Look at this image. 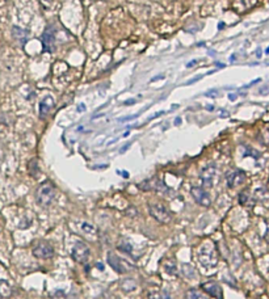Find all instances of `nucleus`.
Instances as JSON below:
<instances>
[{
	"label": "nucleus",
	"instance_id": "79ce46f5",
	"mask_svg": "<svg viewBox=\"0 0 269 299\" xmlns=\"http://www.w3.org/2000/svg\"><path fill=\"white\" fill-rule=\"evenodd\" d=\"M265 54H269V47H268V49L265 50Z\"/></svg>",
	"mask_w": 269,
	"mask_h": 299
},
{
	"label": "nucleus",
	"instance_id": "39448f33",
	"mask_svg": "<svg viewBox=\"0 0 269 299\" xmlns=\"http://www.w3.org/2000/svg\"><path fill=\"white\" fill-rule=\"evenodd\" d=\"M91 256V249L89 247L83 243V241H76L72 245L71 249V257L74 261H76L78 264H85L88 260H89Z\"/></svg>",
	"mask_w": 269,
	"mask_h": 299
},
{
	"label": "nucleus",
	"instance_id": "a878e982",
	"mask_svg": "<svg viewBox=\"0 0 269 299\" xmlns=\"http://www.w3.org/2000/svg\"><path fill=\"white\" fill-rule=\"evenodd\" d=\"M139 117V114H133V116H127V117H122V118H118V122H125V121H129V120H134V118Z\"/></svg>",
	"mask_w": 269,
	"mask_h": 299
},
{
	"label": "nucleus",
	"instance_id": "7c9ffc66",
	"mask_svg": "<svg viewBox=\"0 0 269 299\" xmlns=\"http://www.w3.org/2000/svg\"><path fill=\"white\" fill-rule=\"evenodd\" d=\"M173 124H175V126H179V125H181V118H180V117H177V118H176V120H175V122H173Z\"/></svg>",
	"mask_w": 269,
	"mask_h": 299
},
{
	"label": "nucleus",
	"instance_id": "1a4fd4ad",
	"mask_svg": "<svg viewBox=\"0 0 269 299\" xmlns=\"http://www.w3.org/2000/svg\"><path fill=\"white\" fill-rule=\"evenodd\" d=\"M217 173H218V171H217V168H215L214 165L206 167V168L202 171V173H201L202 185H204L205 188H209V189L213 188L214 184H215V180H217Z\"/></svg>",
	"mask_w": 269,
	"mask_h": 299
},
{
	"label": "nucleus",
	"instance_id": "412c9836",
	"mask_svg": "<svg viewBox=\"0 0 269 299\" xmlns=\"http://www.w3.org/2000/svg\"><path fill=\"white\" fill-rule=\"evenodd\" d=\"M80 228L85 234H89V235H96L97 234V227L93 226V224L88 223V222H82L80 223Z\"/></svg>",
	"mask_w": 269,
	"mask_h": 299
},
{
	"label": "nucleus",
	"instance_id": "ddd939ff",
	"mask_svg": "<svg viewBox=\"0 0 269 299\" xmlns=\"http://www.w3.org/2000/svg\"><path fill=\"white\" fill-rule=\"evenodd\" d=\"M257 0H235L232 3V9L236 13H244L256 5Z\"/></svg>",
	"mask_w": 269,
	"mask_h": 299
},
{
	"label": "nucleus",
	"instance_id": "473e14b6",
	"mask_svg": "<svg viewBox=\"0 0 269 299\" xmlns=\"http://www.w3.org/2000/svg\"><path fill=\"white\" fill-rule=\"evenodd\" d=\"M129 147H130V143H127V144H126V146H123V147L121 148V152H125V151H126V150H127V148H129Z\"/></svg>",
	"mask_w": 269,
	"mask_h": 299
},
{
	"label": "nucleus",
	"instance_id": "e433bc0d",
	"mask_svg": "<svg viewBox=\"0 0 269 299\" xmlns=\"http://www.w3.org/2000/svg\"><path fill=\"white\" fill-rule=\"evenodd\" d=\"M135 103V100H131V101H126L125 103V105H131V104H134Z\"/></svg>",
	"mask_w": 269,
	"mask_h": 299
},
{
	"label": "nucleus",
	"instance_id": "aec40b11",
	"mask_svg": "<svg viewBox=\"0 0 269 299\" xmlns=\"http://www.w3.org/2000/svg\"><path fill=\"white\" fill-rule=\"evenodd\" d=\"M148 299H171V295L167 290H162V291H150Z\"/></svg>",
	"mask_w": 269,
	"mask_h": 299
},
{
	"label": "nucleus",
	"instance_id": "c756f323",
	"mask_svg": "<svg viewBox=\"0 0 269 299\" xmlns=\"http://www.w3.org/2000/svg\"><path fill=\"white\" fill-rule=\"evenodd\" d=\"M78 112H79V113L85 112V105H84V104H79V105H78Z\"/></svg>",
	"mask_w": 269,
	"mask_h": 299
},
{
	"label": "nucleus",
	"instance_id": "c9c22d12",
	"mask_svg": "<svg viewBox=\"0 0 269 299\" xmlns=\"http://www.w3.org/2000/svg\"><path fill=\"white\" fill-rule=\"evenodd\" d=\"M206 109H208V110H209V112H213V109H214V106H213V105H208V106H206Z\"/></svg>",
	"mask_w": 269,
	"mask_h": 299
},
{
	"label": "nucleus",
	"instance_id": "f03ea898",
	"mask_svg": "<svg viewBox=\"0 0 269 299\" xmlns=\"http://www.w3.org/2000/svg\"><path fill=\"white\" fill-rule=\"evenodd\" d=\"M55 198V188L50 181H45L38 186L36 192V201L41 206H49Z\"/></svg>",
	"mask_w": 269,
	"mask_h": 299
},
{
	"label": "nucleus",
	"instance_id": "423d86ee",
	"mask_svg": "<svg viewBox=\"0 0 269 299\" xmlns=\"http://www.w3.org/2000/svg\"><path fill=\"white\" fill-rule=\"evenodd\" d=\"M32 252H33L34 257L42 258V260H47V258H51L54 256V248H53V245L49 241H45V240L37 241L34 244Z\"/></svg>",
	"mask_w": 269,
	"mask_h": 299
},
{
	"label": "nucleus",
	"instance_id": "a19ab883",
	"mask_svg": "<svg viewBox=\"0 0 269 299\" xmlns=\"http://www.w3.org/2000/svg\"><path fill=\"white\" fill-rule=\"evenodd\" d=\"M196 62H197V60H193V62H191V63H189V64H188V67H191V66H193V64H194Z\"/></svg>",
	"mask_w": 269,
	"mask_h": 299
},
{
	"label": "nucleus",
	"instance_id": "dca6fc26",
	"mask_svg": "<svg viewBox=\"0 0 269 299\" xmlns=\"http://www.w3.org/2000/svg\"><path fill=\"white\" fill-rule=\"evenodd\" d=\"M164 270L171 277H175L177 274V265H176V261L173 258H167L164 261Z\"/></svg>",
	"mask_w": 269,
	"mask_h": 299
},
{
	"label": "nucleus",
	"instance_id": "bb28decb",
	"mask_svg": "<svg viewBox=\"0 0 269 299\" xmlns=\"http://www.w3.org/2000/svg\"><path fill=\"white\" fill-rule=\"evenodd\" d=\"M219 92L217 89H211V91H208L205 93V96H209V97H215V96H218Z\"/></svg>",
	"mask_w": 269,
	"mask_h": 299
},
{
	"label": "nucleus",
	"instance_id": "72a5a7b5",
	"mask_svg": "<svg viewBox=\"0 0 269 299\" xmlns=\"http://www.w3.org/2000/svg\"><path fill=\"white\" fill-rule=\"evenodd\" d=\"M228 99H230L231 101H235V99H236V95H234V93H231V95H228Z\"/></svg>",
	"mask_w": 269,
	"mask_h": 299
},
{
	"label": "nucleus",
	"instance_id": "6e6552de",
	"mask_svg": "<svg viewBox=\"0 0 269 299\" xmlns=\"http://www.w3.org/2000/svg\"><path fill=\"white\" fill-rule=\"evenodd\" d=\"M191 194H192V197L194 198V201L197 202L198 205L204 206V207H209V206L211 205V198H210L209 193L206 192L204 188H201V186H192Z\"/></svg>",
	"mask_w": 269,
	"mask_h": 299
},
{
	"label": "nucleus",
	"instance_id": "9d476101",
	"mask_svg": "<svg viewBox=\"0 0 269 299\" xmlns=\"http://www.w3.org/2000/svg\"><path fill=\"white\" fill-rule=\"evenodd\" d=\"M226 180H227V186L228 188H236L242 185L245 181V173L243 171H231L226 175Z\"/></svg>",
	"mask_w": 269,
	"mask_h": 299
},
{
	"label": "nucleus",
	"instance_id": "4c0bfd02",
	"mask_svg": "<svg viewBox=\"0 0 269 299\" xmlns=\"http://www.w3.org/2000/svg\"><path fill=\"white\" fill-rule=\"evenodd\" d=\"M223 28H224V24H223V23H220V24L218 25V29H223Z\"/></svg>",
	"mask_w": 269,
	"mask_h": 299
},
{
	"label": "nucleus",
	"instance_id": "f257e3e1",
	"mask_svg": "<svg viewBox=\"0 0 269 299\" xmlns=\"http://www.w3.org/2000/svg\"><path fill=\"white\" fill-rule=\"evenodd\" d=\"M197 258L205 268H214L218 264V253L211 240L204 241L197 249Z\"/></svg>",
	"mask_w": 269,
	"mask_h": 299
},
{
	"label": "nucleus",
	"instance_id": "ea45409f",
	"mask_svg": "<svg viewBox=\"0 0 269 299\" xmlns=\"http://www.w3.org/2000/svg\"><path fill=\"white\" fill-rule=\"evenodd\" d=\"M97 268H99L100 270H104V268H103V265H101V264H97Z\"/></svg>",
	"mask_w": 269,
	"mask_h": 299
},
{
	"label": "nucleus",
	"instance_id": "cd10ccee",
	"mask_svg": "<svg viewBox=\"0 0 269 299\" xmlns=\"http://www.w3.org/2000/svg\"><path fill=\"white\" fill-rule=\"evenodd\" d=\"M259 93H260V95H263V96H265V95H268V93H269V87H268V85H264L263 88H260V91H259Z\"/></svg>",
	"mask_w": 269,
	"mask_h": 299
},
{
	"label": "nucleus",
	"instance_id": "393cba45",
	"mask_svg": "<svg viewBox=\"0 0 269 299\" xmlns=\"http://www.w3.org/2000/svg\"><path fill=\"white\" fill-rule=\"evenodd\" d=\"M248 198H249L248 192H243L240 194V197H239V202L242 205H248Z\"/></svg>",
	"mask_w": 269,
	"mask_h": 299
},
{
	"label": "nucleus",
	"instance_id": "0eeeda50",
	"mask_svg": "<svg viewBox=\"0 0 269 299\" xmlns=\"http://www.w3.org/2000/svg\"><path fill=\"white\" fill-rule=\"evenodd\" d=\"M138 188L140 190L143 192H150V190H155V192H159V193H163V192H167L168 188H165L164 182L160 181L158 177H152V178H148L146 181L140 182Z\"/></svg>",
	"mask_w": 269,
	"mask_h": 299
},
{
	"label": "nucleus",
	"instance_id": "f704fd0d",
	"mask_svg": "<svg viewBox=\"0 0 269 299\" xmlns=\"http://www.w3.org/2000/svg\"><path fill=\"white\" fill-rule=\"evenodd\" d=\"M256 55H257V58H260V56H261V49H257L256 50Z\"/></svg>",
	"mask_w": 269,
	"mask_h": 299
},
{
	"label": "nucleus",
	"instance_id": "9b49d317",
	"mask_svg": "<svg viewBox=\"0 0 269 299\" xmlns=\"http://www.w3.org/2000/svg\"><path fill=\"white\" fill-rule=\"evenodd\" d=\"M201 290L205 294H208L209 297L222 299V287L219 286V283L214 282V281H209V282H204L201 285Z\"/></svg>",
	"mask_w": 269,
	"mask_h": 299
},
{
	"label": "nucleus",
	"instance_id": "4468645a",
	"mask_svg": "<svg viewBox=\"0 0 269 299\" xmlns=\"http://www.w3.org/2000/svg\"><path fill=\"white\" fill-rule=\"evenodd\" d=\"M55 101L51 96H46L41 103H39V116L41 117H46L47 114L50 113V110L54 108Z\"/></svg>",
	"mask_w": 269,
	"mask_h": 299
},
{
	"label": "nucleus",
	"instance_id": "20e7f679",
	"mask_svg": "<svg viewBox=\"0 0 269 299\" xmlns=\"http://www.w3.org/2000/svg\"><path fill=\"white\" fill-rule=\"evenodd\" d=\"M148 211H150V215H151L154 219H156V221L162 224H168L172 221L171 211L163 204H159V202H156V204H150Z\"/></svg>",
	"mask_w": 269,
	"mask_h": 299
},
{
	"label": "nucleus",
	"instance_id": "7ed1b4c3",
	"mask_svg": "<svg viewBox=\"0 0 269 299\" xmlns=\"http://www.w3.org/2000/svg\"><path fill=\"white\" fill-rule=\"evenodd\" d=\"M107 261L110 265V268L117 272L118 274H126V273H130L131 270H134V265L130 264L127 260L125 258H121L120 256H117L114 252H108V257H107Z\"/></svg>",
	"mask_w": 269,
	"mask_h": 299
},
{
	"label": "nucleus",
	"instance_id": "4be33fe9",
	"mask_svg": "<svg viewBox=\"0 0 269 299\" xmlns=\"http://www.w3.org/2000/svg\"><path fill=\"white\" fill-rule=\"evenodd\" d=\"M121 287H122L123 291L129 293V291H133V290H135L136 285H135V282H134V281L131 279V278H126V279L121 283Z\"/></svg>",
	"mask_w": 269,
	"mask_h": 299
},
{
	"label": "nucleus",
	"instance_id": "c85d7f7f",
	"mask_svg": "<svg viewBox=\"0 0 269 299\" xmlns=\"http://www.w3.org/2000/svg\"><path fill=\"white\" fill-rule=\"evenodd\" d=\"M39 2H41L42 5H43V7H45L46 9H47V8H50L51 3H53V0H39Z\"/></svg>",
	"mask_w": 269,
	"mask_h": 299
},
{
	"label": "nucleus",
	"instance_id": "2f4dec72",
	"mask_svg": "<svg viewBox=\"0 0 269 299\" xmlns=\"http://www.w3.org/2000/svg\"><path fill=\"white\" fill-rule=\"evenodd\" d=\"M118 173H120V175H122L123 176V177H129V172H126V171H125V172H121V171H118Z\"/></svg>",
	"mask_w": 269,
	"mask_h": 299
},
{
	"label": "nucleus",
	"instance_id": "2eb2a0df",
	"mask_svg": "<svg viewBox=\"0 0 269 299\" xmlns=\"http://www.w3.org/2000/svg\"><path fill=\"white\" fill-rule=\"evenodd\" d=\"M180 270H181V274L185 277V278L194 279L196 277H197V270L192 265H189V264H181V268H180Z\"/></svg>",
	"mask_w": 269,
	"mask_h": 299
},
{
	"label": "nucleus",
	"instance_id": "6ab92c4d",
	"mask_svg": "<svg viewBox=\"0 0 269 299\" xmlns=\"http://www.w3.org/2000/svg\"><path fill=\"white\" fill-rule=\"evenodd\" d=\"M12 295V287L11 285L7 282V281L2 279L0 281V297L3 298H8Z\"/></svg>",
	"mask_w": 269,
	"mask_h": 299
},
{
	"label": "nucleus",
	"instance_id": "5701e85b",
	"mask_svg": "<svg viewBox=\"0 0 269 299\" xmlns=\"http://www.w3.org/2000/svg\"><path fill=\"white\" fill-rule=\"evenodd\" d=\"M29 172H30V175H32L33 177L37 178V176L39 173V168H38V163H37L36 159H33L32 161L29 163Z\"/></svg>",
	"mask_w": 269,
	"mask_h": 299
},
{
	"label": "nucleus",
	"instance_id": "58836bf2",
	"mask_svg": "<svg viewBox=\"0 0 269 299\" xmlns=\"http://www.w3.org/2000/svg\"><path fill=\"white\" fill-rule=\"evenodd\" d=\"M160 77H162V76H155V77H154V79H152V80H151V81H155V80H159V79H160Z\"/></svg>",
	"mask_w": 269,
	"mask_h": 299
},
{
	"label": "nucleus",
	"instance_id": "b1692460",
	"mask_svg": "<svg viewBox=\"0 0 269 299\" xmlns=\"http://www.w3.org/2000/svg\"><path fill=\"white\" fill-rule=\"evenodd\" d=\"M118 249L120 250H122V252H125V253H133V247H131V244H129V243H121V244H118Z\"/></svg>",
	"mask_w": 269,
	"mask_h": 299
},
{
	"label": "nucleus",
	"instance_id": "a211bd4d",
	"mask_svg": "<svg viewBox=\"0 0 269 299\" xmlns=\"http://www.w3.org/2000/svg\"><path fill=\"white\" fill-rule=\"evenodd\" d=\"M12 34H13V37H15V38L21 39L23 42H25L26 38H28V36H29V32H28V30H24V29L19 28V26H13Z\"/></svg>",
	"mask_w": 269,
	"mask_h": 299
},
{
	"label": "nucleus",
	"instance_id": "f3484780",
	"mask_svg": "<svg viewBox=\"0 0 269 299\" xmlns=\"http://www.w3.org/2000/svg\"><path fill=\"white\" fill-rule=\"evenodd\" d=\"M185 299H209V295H206L202 290L191 289L185 294Z\"/></svg>",
	"mask_w": 269,
	"mask_h": 299
},
{
	"label": "nucleus",
	"instance_id": "f8f14e48",
	"mask_svg": "<svg viewBox=\"0 0 269 299\" xmlns=\"http://www.w3.org/2000/svg\"><path fill=\"white\" fill-rule=\"evenodd\" d=\"M42 45L43 49L46 51H51L54 47V41H55V30L53 26H49L42 34Z\"/></svg>",
	"mask_w": 269,
	"mask_h": 299
}]
</instances>
